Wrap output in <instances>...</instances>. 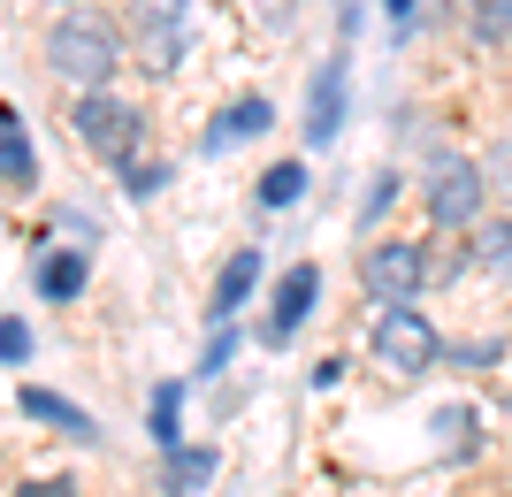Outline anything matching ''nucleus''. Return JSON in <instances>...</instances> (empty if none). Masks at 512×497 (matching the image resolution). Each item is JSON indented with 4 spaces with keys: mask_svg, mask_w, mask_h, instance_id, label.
<instances>
[{
    "mask_svg": "<svg viewBox=\"0 0 512 497\" xmlns=\"http://www.w3.org/2000/svg\"><path fill=\"white\" fill-rule=\"evenodd\" d=\"M390 199H398V176H375V184H367V207H360V222H375V215H383V207H390Z\"/></svg>",
    "mask_w": 512,
    "mask_h": 497,
    "instance_id": "nucleus-22",
    "label": "nucleus"
},
{
    "mask_svg": "<svg viewBox=\"0 0 512 497\" xmlns=\"http://www.w3.org/2000/svg\"><path fill=\"white\" fill-rule=\"evenodd\" d=\"M138 69L146 77H169L192 46V0H138Z\"/></svg>",
    "mask_w": 512,
    "mask_h": 497,
    "instance_id": "nucleus-4",
    "label": "nucleus"
},
{
    "mask_svg": "<svg viewBox=\"0 0 512 497\" xmlns=\"http://www.w3.org/2000/svg\"><path fill=\"white\" fill-rule=\"evenodd\" d=\"M276 123V108L260 100V92H245V100H230V108L207 123V153H230V146H245V138H260V130Z\"/></svg>",
    "mask_w": 512,
    "mask_h": 497,
    "instance_id": "nucleus-9",
    "label": "nucleus"
},
{
    "mask_svg": "<svg viewBox=\"0 0 512 497\" xmlns=\"http://www.w3.org/2000/svg\"><path fill=\"white\" fill-rule=\"evenodd\" d=\"M467 23L482 46H505L512 39V0H467Z\"/></svg>",
    "mask_w": 512,
    "mask_h": 497,
    "instance_id": "nucleus-16",
    "label": "nucleus"
},
{
    "mask_svg": "<svg viewBox=\"0 0 512 497\" xmlns=\"http://www.w3.org/2000/svg\"><path fill=\"white\" fill-rule=\"evenodd\" d=\"M253 283H260V253H253V245H237V253H230V268L214 276V322H230L237 306L253 299Z\"/></svg>",
    "mask_w": 512,
    "mask_h": 497,
    "instance_id": "nucleus-14",
    "label": "nucleus"
},
{
    "mask_svg": "<svg viewBox=\"0 0 512 497\" xmlns=\"http://www.w3.org/2000/svg\"><path fill=\"white\" fill-rule=\"evenodd\" d=\"M123 184H130V199L161 192V184H169V161H153V169H138V161H123Z\"/></svg>",
    "mask_w": 512,
    "mask_h": 497,
    "instance_id": "nucleus-20",
    "label": "nucleus"
},
{
    "mask_svg": "<svg viewBox=\"0 0 512 497\" xmlns=\"http://www.w3.org/2000/svg\"><path fill=\"white\" fill-rule=\"evenodd\" d=\"M482 184H490V176L474 169V161H444L436 184H428V222H436V230H467V222L482 215Z\"/></svg>",
    "mask_w": 512,
    "mask_h": 497,
    "instance_id": "nucleus-6",
    "label": "nucleus"
},
{
    "mask_svg": "<svg viewBox=\"0 0 512 497\" xmlns=\"http://www.w3.org/2000/svg\"><path fill=\"white\" fill-rule=\"evenodd\" d=\"M85 276H92V245H62V253L39 260V299L69 306L77 291H85Z\"/></svg>",
    "mask_w": 512,
    "mask_h": 497,
    "instance_id": "nucleus-11",
    "label": "nucleus"
},
{
    "mask_svg": "<svg viewBox=\"0 0 512 497\" xmlns=\"http://www.w3.org/2000/svg\"><path fill=\"white\" fill-rule=\"evenodd\" d=\"M23 360H31V329L8 314V322H0V368H23Z\"/></svg>",
    "mask_w": 512,
    "mask_h": 497,
    "instance_id": "nucleus-19",
    "label": "nucleus"
},
{
    "mask_svg": "<svg viewBox=\"0 0 512 497\" xmlns=\"http://www.w3.org/2000/svg\"><path fill=\"white\" fill-rule=\"evenodd\" d=\"M176 406H184V390H176V383H161V390H153V406H146V429H153L161 452L176 444Z\"/></svg>",
    "mask_w": 512,
    "mask_h": 497,
    "instance_id": "nucleus-18",
    "label": "nucleus"
},
{
    "mask_svg": "<svg viewBox=\"0 0 512 497\" xmlns=\"http://www.w3.org/2000/svg\"><path fill=\"white\" fill-rule=\"evenodd\" d=\"M314 299H321V268L299 260V268L276 283V306L260 314V345H291V337L306 329V314H314Z\"/></svg>",
    "mask_w": 512,
    "mask_h": 497,
    "instance_id": "nucleus-7",
    "label": "nucleus"
},
{
    "mask_svg": "<svg viewBox=\"0 0 512 497\" xmlns=\"http://www.w3.org/2000/svg\"><path fill=\"white\" fill-rule=\"evenodd\" d=\"M16 497H77V482H69V475H46V482H23Z\"/></svg>",
    "mask_w": 512,
    "mask_h": 497,
    "instance_id": "nucleus-24",
    "label": "nucleus"
},
{
    "mask_svg": "<svg viewBox=\"0 0 512 497\" xmlns=\"http://www.w3.org/2000/svg\"><path fill=\"white\" fill-rule=\"evenodd\" d=\"M482 176H505V184H512V138H505V146L490 153V169H482Z\"/></svg>",
    "mask_w": 512,
    "mask_h": 497,
    "instance_id": "nucleus-26",
    "label": "nucleus"
},
{
    "mask_svg": "<svg viewBox=\"0 0 512 497\" xmlns=\"http://www.w3.org/2000/svg\"><path fill=\"white\" fill-rule=\"evenodd\" d=\"M230 352H237V337H230V329H214V345H207V360H199V375H222V368H230Z\"/></svg>",
    "mask_w": 512,
    "mask_h": 497,
    "instance_id": "nucleus-23",
    "label": "nucleus"
},
{
    "mask_svg": "<svg viewBox=\"0 0 512 497\" xmlns=\"http://www.w3.org/2000/svg\"><path fill=\"white\" fill-rule=\"evenodd\" d=\"M291 16H299V0H253V23H260V31H291Z\"/></svg>",
    "mask_w": 512,
    "mask_h": 497,
    "instance_id": "nucleus-21",
    "label": "nucleus"
},
{
    "mask_svg": "<svg viewBox=\"0 0 512 497\" xmlns=\"http://www.w3.org/2000/svg\"><path fill=\"white\" fill-rule=\"evenodd\" d=\"M23 413H31V421H46V429H62L69 444H92V436H100V429H92V413L69 406L62 390H31V383H23Z\"/></svg>",
    "mask_w": 512,
    "mask_h": 497,
    "instance_id": "nucleus-12",
    "label": "nucleus"
},
{
    "mask_svg": "<svg viewBox=\"0 0 512 497\" xmlns=\"http://www.w3.org/2000/svg\"><path fill=\"white\" fill-rule=\"evenodd\" d=\"M299 192H306V161H276V169L253 184L260 207H299Z\"/></svg>",
    "mask_w": 512,
    "mask_h": 497,
    "instance_id": "nucleus-15",
    "label": "nucleus"
},
{
    "mask_svg": "<svg viewBox=\"0 0 512 497\" xmlns=\"http://www.w3.org/2000/svg\"><path fill=\"white\" fill-rule=\"evenodd\" d=\"M375 368H390L398 383H413V375L436 368V329H428V314L413 299L383 306V322H375Z\"/></svg>",
    "mask_w": 512,
    "mask_h": 497,
    "instance_id": "nucleus-3",
    "label": "nucleus"
},
{
    "mask_svg": "<svg viewBox=\"0 0 512 497\" xmlns=\"http://www.w3.org/2000/svg\"><path fill=\"white\" fill-rule=\"evenodd\" d=\"M0 184H8V192H31V184H39V153L23 138L16 108H0Z\"/></svg>",
    "mask_w": 512,
    "mask_h": 497,
    "instance_id": "nucleus-13",
    "label": "nucleus"
},
{
    "mask_svg": "<svg viewBox=\"0 0 512 497\" xmlns=\"http://www.w3.org/2000/svg\"><path fill=\"white\" fill-rule=\"evenodd\" d=\"M383 16H390V31H406V23H413V0H383Z\"/></svg>",
    "mask_w": 512,
    "mask_h": 497,
    "instance_id": "nucleus-27",
    "label": "nucleus"
},
{
    "mask_svg": "<svg viewBox=\"0 0 512 497\" xmlns=\"http://www.w3.org/2000/svg\"><path fill=\"white\" fill-rule=\"evenodd\" d=\"M115 62H123V31H115L107 16H92V8H69V16L46 31V69H54V77H69L77 92L107 85V77H115Z\"/></svg>",
    "mask_w": 512,
    "mask_h": 497,
    "instance_id": "nucleus-1",
    "label": "nucleus"
},
{
    "mask_svg": "<svg viewBox=\"0 0 512 497\" xmlns=\"http://www.w3.org/2000/svg\"><path fill=\"white\" fill-rule=\"evenodd\" d=\"M214 467H222V459L199 452V444H169V452H161V497H199L214 482Z\"/></svg>",
    "mask_w": 512,
    "mask_h": 497,
    "instance_id": "nucleus-10",
    "label": "nucleus"
},
{
    "mask_svg": "<svg viewBox=\"0 0 512 497\" xmlns=\"http://www.w3.org/2000/svg\"><path fill=\"white\" fill-rule=\"evenodd\" d=\"M360 283H367V299H383V306H398V299H413L428 283V260H421V245H367V260H360Z\"/></svg>",
    "mask_w": 512,
    "mask_h": 497,
    "instance_id": "nucleus-5",
    "label": "nucleus"
},
{
    "mask_svg": "<svg viewBox=\"0 0 512 497\" xmlns=\"http://www.w3.org/2000/svg\"><path fill=\"white\" fill-rule=\"evenodd\" d=\"M69 130H77V146L100 153V161H130V153H138V138H146V115L130 108V100H115L107 85H92V92H77Z\"/></svg>",
    "mask_w": 512,
    "mask_h": 497,
    "instance_id": "nucleus-2",
    "label": "nucleus"
},
{
    "mask_svg": "<svg viewBox=\"0 0 512 497\" xmlns=\"http://www.w3.org/2000/svg\"><path fill=\"white\" fill-rule=\"evenodd\" d=\"M474 260H482L490 276H505V283H512V222H490V230L474 238Z\"/></svg>",
    "mask_w": 512,
    "mask_h": 497,
    "instance_id": "nucleus-17",
    "label": "nucleus"
},
{
    "mask_svg": "<svg viewBox=\"0 0 512 497\" xmlns=\"http://www.w3.org/2000/svg\"><path fill=\"white\" fill-rule=\"evenodd\" d=\"M329 383H344V352H329V360H314V390H329Z\"/></svg>",
    "mask_w": 512,
    "mask_h": 497,
    "instance_id": "nucleus-25",
    "label": "nucleus"
},
{
    "mask_svg": "<svg viewBox=\"0 0 512 497\" xmlns=\"http://www.w3.org/2000/svg\"><path fill=\"white\" fill-rule=\"evenodd\" d=\"M344 130V62H321L306 85V146H337Z\"/></svg>",
    "mask_w": 512,
    "mask_h": 497,
    "instance_id": "nucleus-8",
    "label": "nucleus"
}]
</instances>
